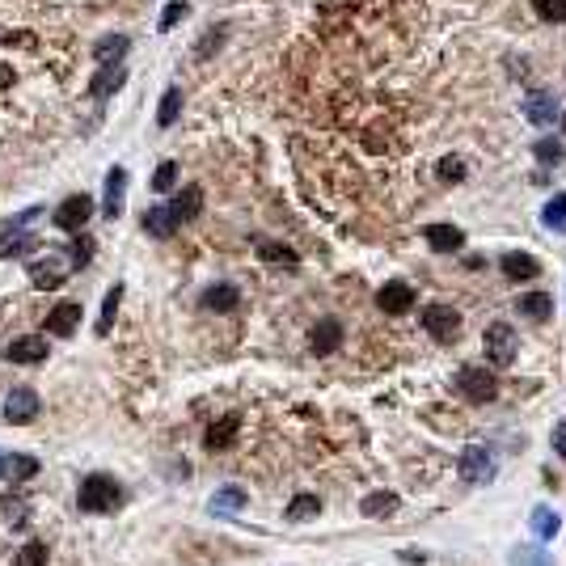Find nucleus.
<instances>
[{"label": "nucleus", "instance_id": "nucleus-1", "mask_svg": "<svg viewBox=\"0 0 566 566\" xmlns=\"http://www.w3.org/2000/svg\"><path fill=\"white\" fill-rule=\"evenodd\" d=\"M76 503L89 516H106V511H114L123 503V490H119V482H114L111 473H89L81 482V490H76Z\"/></svg>", "mask_w": 566, "mask_h": 566}, {"label": "nucleus", "instance_id": "nucleus-2", "mask_svg": "<svg viewBox=\"0 0 566 566\" xmlns=\"http://www.w3.org/2000/svg\"><path fill=\"white\" fill-rule=\"evenodd\" d=\"M456 393L465 401H473V406H486V401H495L499 398V381L495 373H486L482 364H465L461 373H456Z\"/></svg>", "mask_w": 566, "mask_h": 566}, {"label": "nucleus", "instance_id": "nucleus-3", "mask_svg": "<svg viewBox=\"0 0 566 566\" xmlns=\"http://www.w3.org/2000/svg\"><path fill=\"white\" fill-rule=\"evenodd\" d=\"M456 473H461V482H470V486H490L499 473L495 453L482 448V444H470V448L461 453V461H456Z\"/></svg>", "mask_w": 566, "mask_h": 566}, {"label": "nucleus", "instance_id": "nucleus-4", "mask_svg": "<svg viewBox=\"0 0 566 566\" xmlns=\"http://www.w3.org/2000/svg\"><path fill=\"white\" fill-rule=\"evenodd\" d=\"M486 359L495 364V368H511V359H516V351H520V343H516V330H511L508 321H495V326H486Z\"/></svg>", "mask_w": 566, "mask_h": 566}, {"label": "nucleus", "instance_id": "nucleus-5", "mask_svg": "<svg viewBox=\"0 0 566 566\" xmlns=\"http://www.w3.org/2000/svg\"><path fill=\"white\" fill-rule=\"evenodd\" d=\"M423 330L444 346L456 343V334H461V313H456L453 304H427V309H423Z\"/></svg>", "mask_w": 566, "mask_h": 566}, {"label": "nucleus", "instance_id": "nucleus-6", "mask_svg": "<svg viewBox=\"0 0 566 566\" xmlns=\"http://www.w3.org/2000/svg\"><path fill=\"white\" fill-rule=\"evenodd\" d=\"M51 220H56V229H64V233H85V224L94 220V199H89V194H68Z\"/></svg>", "mask_w": 566, "mask_h": 566}, {"label": "nucleus", "instance_id": "nucleus-7", "mask_svg": "<svg viewBox=\"0 0 566 566\" xmlns=\"http://www.w3.org/2000/svg\"><path fill=\"white\" fill-rule=\"evenodd\" d=\"M4 418L9 423H17V427H26V423H34L39 418V393L26 385H17L9 398H4Z\"/></svg>", "mask_w": 566, "mask_h": 566}, {"label": "nucleus", "instance_id": "nucleus-8", "mask_svg": "<svg viewBox=\"0 0 566 566\" xmlns=\"http://www.w3.org/2000/svg\"><path fill=\"white\" fill-rule=\"evenodd\" d=\"M123 203H127V169L114 166L106 174V191H102V216L106 220H119L123 216Z\"/></svg>", "mask_w": 566, "mask_h": 566}, {"label": "nucleus", "instance_id": "nucleus-9", "mask_svg": "<svg viewBox=\"0 0 566 566\" xmlns=\"http://www.w3.org/2000/svg\"><path fill=\"white\" fill-rule=\"evenodd\" d=\"M376 309L389 313V318L410 313V309H415V288H410V283H385V288L376 292Z\"/></svg>", "mask_w": 566, "mask_h": 566}, {"label": "nucleus", "instance_id": "nucleus-10", "mask_svg": "<svg viewBox=\"0 0 566 566\" xmlns=\"http://www.w3.org/2000/svg\"><path fill=\"white\" fill-rule=\"evenodd\" d=\"M4 359L9 364H42L47 359V338L42 334H22V338L4 346Z\"/></svg>", "mask_w": 566, "mask_h": 566}, {"label": "nucleus", "instance_id": "nucleus-11", "mask_svg": "<svg viewBox=\"0 0 566 566\" xmlns=\"http://www.w3.org/2000/svg\"><path fill=\"white\" fill-rule=\"evenodd\" d=\"M76 321H81V304L59 301L56 309L47 313V334H51V338H72V334H76Z\"/></svg>", "mask_w": 566, "mask_h": 566}, {"label": "nucleus", "instance_id": "nucleus-12", "mask_svg": "<svg viewBox=\"0 0 566 566\" xmlns=\"http://www.w3.org/2000/svg\"><path fill=\"white\" fill-rule=\"evenodd\" d=\"M309 346H313V355H334L338 346H343V321L338 318H321L309 334Z\"/></svg>", "mask_w": 566, "mask_h": 566}, {"label": "nucleus", "instance_id": "nucleus-13", "mask_svg": "<svg viewBox=\"0 0 566 566\" xmlns=\"http://www.w3.org/2000/svg\"><path fill=\"white\" fill-rule=\"evenodd\" d=\"M525 114H528V123H537V127H550L553 119H562L558 114V97L545 94V89H533L525 97Z\"/></svg>", "mask_w": 566, "mask_h": 566}, {"label": "nucleus", "instance_id": "nucleus-14", "mask_svg": "<svg viewBox=\"0 0 566 566\" xmlns=\"http://www.w3.org/2000/svg\"><path fill=\"white\" fill-rule=\"evenodd\" d=\"M34 473H39V461H34V456H26V453H4L0 456V478H4V482L22 486V482H30Z\"/></svg>", "mask_w": 566, "mask_h": 566}, {"label": "nucleus", "instance_id": "nucleus-15", "mask_svg": "<svg viewBox=\"0 0 566 566\" xmlns=\"http://www.w3.org/2000/svg\"><path fill=\"white\" fill-rule=\"evenodd\" d=\"M423 237H427V246L436 249V254H456V249L465 246V233H461L456 224H427Z\"/></svg>", "mask_w": 566, "mask_h": 566}, {"label": "nucleus", "instance_id": "nucleus-16", "mask_svg": "<svg viewBox=\"0 0 566 566\" xmlns=\"http://www.w3.org/2000/svg\"><path fill=\"white\" fill-rule=\"evenodd\" d=\"M68 271H72V258H68V254H64L59 263H30V279H34V288H42V292H47V288H59Z\"/></svg>", "mask_w": 566, "mask_h": 566}, {"label": "nucleus", "instance_id": "nucleus-17", "mask_svg": "<svg viewBox=\"0 0 566 566\" xmlns=\"http://www.w3.org/2000/svg\"><path fill=\"white\" fill-rule=\"evenodd\" d=\"M139 224H144V233H148V237H157V241H169V237L178 233L182 220H178V216H174L169 208H148Z\"/></svg>", "mask_w": 566, "mask_h": 566}, {"label": "nucleus", "instance_id": "nucleus-18", "mask_svg": "<svg viewBox=\"0 0 566 566\" xmlns=\"http://www.w3.org/2000/svg\"><path fill=\"white\" fill-rule=\"evenodd\" d=\"M199 304H203V309H216V313H233L237 304H241V292H237L233 283H211V288L199 296Z\"/></svg>", "mask_w": 566, "mask_h": 566}, {"label": "nucleus", "instance_id": "nucleus-19", "mask_svg": "<svg viewBox=\"0 0 566 566\" xmlns=\"http://www.w3.org/2000/svg\"><path fill=\"white\" fill-rule=\"evenodd\" d=\"M499 271H503L508 279H537L541 263L533 258V254H503V258H499Z\"/></svg>", "mask_w": 566, "mask_h": 566}, {"label": "nucleus", "instance_id": "nucleus-20", "mask_svg": "<svg viewBox=\"0 0 566 566\" xmlns=\"http://www.w3.org/2000/svg\"><path fill=\"white\" fill-rule=\"evenodd\" d=\"M123 81H127V68L123 64H111V68H102L94 81H89V94H94L97 102H106L114 89H123Z\"/></svg>", "mask_w": 566, "mask_h": 566}, {"label": "nucleus", "instance_id": "nucleus-21", "mask_svg": "<svg viewBox=\"0 0 566 566\" xmlns=\"http://www.w3.org/2000/svg\"><path fill=\"white\" fill-rule=\"evenodd\" d=\"M127 47H131V39H127V34H106V39L94 47V59L102 64V68H111V64H123Z\"/></svg>", "mask_w": 566, "mask_h": 566}, {"label": "nucleus", "instance_id": "nucleus-22", "mask_svg": "<svg viewBox=\"0 0 566 566\" xmlns=\"http://www.w3.org/2000/svg\"><path fill=\"white\" fill-rule=\"evenodd\" d=\"M169 211H174V216H178V220H194V216H199V211H203V191H199V186H182L178 194H174V203H169Z\"/></svg>", "mask_w": 566, "mask_h": 566}, {"label": "nucleus", "instance_id": "nucleus-23", "mask_svg": "<svg viewBox=\"0 0 566 566\" xmlns=\"http://www.w3.org/2000/svg\"><path fill=\"white\" fill-rule=\"evenodd\" d=\"M516 313H520V318H533V321L553 318V296H545V292H525V296L516 301Z\"/></svg>", "mask_w": 566, "mask_h": 566}, {"label": "nucleus", "instance_id": "nucleus-24", "mask_svg": "<svg viewBox=\"0 0 566 566\" xmlns=\"http://www.w3.org/2000/svg\"><path fill=\"white\" fill-rule=\"evenodd\" d=\"M528 525H533L537 541H553L558 533H562V516H558L553 508H545V503H537V508H533V520H528Z\"/></svg>", "mask_w": 566, "mask_h": 566}, {"label": "nucleus", "instance_id": "nucleus-25", "mask_svg": "<svg viewBox=\"0 0 566 566\" xmlns=\"http://www.w3.org/2000/svg\"><path fill=\"white\" fill-rule=\"evenodd\" d=\"M237 427H241V418H237V415H224L220 423H211V427H208L203 444H208L211 453H216V448H229V444L237 440Z\"/></svg>", "mask_w": 566, "mask_h": 566}, {"label": "nucleus", "instance_id": "nucleus-26", "mask_svg": "<svg viewBox=\"0 0 566 566\" xmlns=\"http://www.w3.org/2000/svg\"><path fill=\"white\" fill-rule=\"evenodd\" d=\"M246 503H249V495L241 486H224V490L211 495V511H216V516H233V511H241Z\"/></svg>", "mask_w": 566, "mask_h": 566}, {"label": "nucleus", "instance_id": "nucleus-27", "mask_svg": "<svg viewBox=\"0 0 566 566\" xmlns=\"http://www.w3.org/2000/svg\"><path fill=\"white\" fill-rule=\"evenodd\" d=\"M321 511V499L318 495H296L288 503V511H283V520H292V525H304V520H313Z\"/></svg>", "mask_w": 566, "mask_h": 566}, {"label": "nucleus", "instance_id": "nucleus-28", "mask_svg": "<svg viewBox=\"0 0 566 566\" xmlns=\"http://www.w3.org/2000/svg\"><path fill=\"white\" fill-rule=\"evenodd\" d=\"M39 241L26 233V229H4V237H0V258H13V254H26V249H34Z\"/></svg>", "mask_w": 566, "mask_h": 566}, {"label": "nucleus", "instance_id": "nucleus-29", "mask_svg": "<svg viewBox=\"0 0 566 566\" xmlns=\"http://www.w3.org/2000/svg\"><path fill=\"white\" fill-rule=\"evenodd\" d=\"M359 511H364L368 520H376V516H389V511H398V495H393V490H376V495H368L364 503H359Z\"/></svg>", "mask_w": 566, "mask_h": 566}, {"label": "nucleus", "instance_id": "nucleus-30", "mask_svg": "<svg viewBox=\"0 0 566 566\" xmlns=\"http://www.w3.org/2000/svg\"><path fill=\"white\" fill-rule=\"evenodd\" d=\"M119 304H123V283H114L111 292H106V301H102V321H97V334L106 338L114 326V318H119Z\"/></svg>", "mask_w": 566, "mask_h": 566}, {"label": "nucleus", "instance_id": "nucleus-31", "mask_svg": "<svg viewBox=\"0 0 566 566\" xmlns=\"http://www.w3.org/2000/svg\"><path fill=\"white\" fill-rule=\"evenodd\" d=\"M178 114H182V89L174 85V89H166V94H161V106H157V123H161V127H174V123H178Z\"/></svg>", "mask_w": 566, "mask_h": 566}, {"label": "nucleus", "instance_id": "nucleus-32", "mask_svg": "<svg viewBox=\"0 0 566 566\" xmlns=\"http://www.w3.org/2000/svg\"><path fill=\"white\" fill-rule=\"evenodd\" d=\"M533 157H537L541 166H562V161H566V148H562V139L545 136V139H537V144H533Z\"/></svg>", "mask_w": 566, "mask_h": 566}, {"label": "nucleus", "instance_id": "nucleus-33", "mask_svg": "<svg viewBox=\"0 0 566 566\" xmlns=\"http://www.w3.org/2000/svg\"><path fill=\"white\" fill-rule=\"evenodd\" d=\"M541 220L553 233H566V194H553L550 203H545V211H541Z\"/></svg>", "mask_w": 566, "mask_h": 566}, {"label": "nucleus", "instance_id": "nucleus-34", "mask_svg": "<svg viewBox=\"0 0 566 566\" xmlns=\"http://www.w3.org/2000/svg\"><path fill=\"white\" fill-rule=\"evenodd\" d=\"M511 566H553V558L537 545H520V550L511 553Z\"/></svg>", "mask_w": 566, "mask_h": 566}, {"label": "nucleus", "instance_id": "nucleus-35", "mask_svg": "<svg viewBox=\"0 0 566 566\" xmlns=\"http://www.w3.org/2000/svg\"><path fill=\"white\" fill-rule=\"evenodd\" d=\"M229 39V26H216V30H208L203 39H199V47H194V56L199 59H208V56H216L220 51V42Z\"/></svg>", "mask_w": 566, "mask_h": 566}, {"label": "nucleus", "instance_id": "nucleus-36", "mask_svg": "<svg viewBox=\"0 0 566 566\" xmlns=\"http://www.w3.org/2000/svg\"><path fill=\"white\" fill-rule=\"evenodd\" d=\"M174 186H178V166H174V161H161V166H157V174H152V191H174Z\"/></svg>", "mask_w": 566, "mask_h": 566}, {"label": "nucleus", "instance_id": "nucleus-37", "mask_svg": "<svg viewBox=\"0 0 566 566\" xmlns=\"http://www.w3.org/2000/svg\"><path fill=\"white\" fill-rule=\"evenodd\" d=\"M533 9H537L541 22H566V0H533Z\"/></svg>", "mask_w": 566, "mask_h": 566}, {"label": "nucleus", "instance_id": "nucleus-38", "mask_svg": "<svg viewBox=\"0 0 566 566\" xmlns=\"http://www.w3.org/2000/svg\"><path fill=\"white\" fill-rule=\"evenodd\" d=\"M258 254H263L266 263H283V266H296V263H301V258H296L288 246H279V241H263V249H258Z\"/></svg>", "mask_w": 566, "mask_h": 566}, {"label": "nucleus", "instance_id": "nucleus-39", "mask_svg": "<svg viewBox=\"0 0 566 566\" xmlns=\"http://www.w3.org/2000/svg\"><path fill=\"white\" fill-rule=\"evenodd\" d=\"M89 249H94V241H89V237H85V233H76V241H72V246H68L72 271H81V266H89V258H94Z\"/></svg>", "mask_w": 566, "mask_h": 566}, {"label": "nucleus", "instance_id": "nucleus-40", "mask_svg": "<svg viewBox=\"0 0 566 566\" xmlns=\"http://www.w3.org/2000/svg\"><path fill=\"white\" fill-rule=\"evenodd\" d=\"M436 174H440L444 182H465V174H470V169H465V161H461V157H444L440 166H436Z\"/></svg>", "mask_w": 566, "mask_h": 566}, {"label": "nucleus", "instance_id": "nucleus-41", "mask_svg": "<svg viewBox=\"0 0 566 566\" xmlns=\"http://www.w3.org/2000/svg\"><path fill=\"white\" fill-rule=\"evenodd\" d=\"M17 566H47V545H42V541H26V545H22V558H17Z\"/></svg>", "mask_w": 566, "mask_h": 566}, {"label": "nucleus", "instance_id": "nucleus-42", "mask_svg": "<svg viewBox=\"0 0 566 566\" xmlns=\"http://www.w3.org/2000/svg\"><path fill=\"white\" fill-rule=\"evenodd\" d=\"M186 13H191V4H186V0H169V4H166V13H161V30H174Z\"/></svg>", "mask_w": 566, "mask_h": 566}, {"label": "nucleus", "instance_id": "nucleus-43", "mask_svg": "<svg viewBox=\"0 0 566 566\" xmlns=\"http://www.w3.org/2000/svg\"><path fill=\"white\" fill-rule=\"evenodd\" d=\"M553 453H558V456L566 461V418L558 423V427H553Z\"/></svg>", "mask_w": 566, "mask_h": 566}, {"label": "nucleus", "instance_id": "nucleus-44", "mask_svg": "<svg viewBox=\"0 0 566 566\" xmlns=\"http://www.w3.org/2000/svg\"><path fill=\"white\" fill-rule=\"evenodd\" d=\"M401 558H406V562H427V553L423 550H401Z\"/></svg>", "mask_w": 566, "mask_h": 566}, {"label": "nucleus", "instance_id": "nucleus-45", "mask_svg": "<svg viewBox=\"0 0 566 566\" xmlns=\"http://www.w3.org/2000/svg\"><path fill=\"white\" fill-rule=\"evenodd\" d=\"M9 85H13V72H9V68H0V89H9Z\"/></svg>", "mask_w": 566, "mask_h": 566}, {"label": "nucleus", "instance_id": "nucleus-46", "mask_svg": "<svg viewBox=\"0 0 566 566\" xmlns=\"http://www.w3.org/2000/svg\"><path fill=\"white\" fill-rule=\"evenodd\" d=\"M562 131H566V114H562Z\"/></svg>", "mask_w": 566, "mask_h": 566}, {"label": "nucleus", "instance_id": "nucleus-47", "mask_svg": "<svg viewBox=\"0 0 566 566\" xmlns=\"http://www.w3.org/2000/svg\"><path fill=\"white\" fill-rule=\"evenodd\" d=\"M0 456H4V453H0Z\"/></svg>", "mask_w": 566, "mask_h": 566}]
</instances>
